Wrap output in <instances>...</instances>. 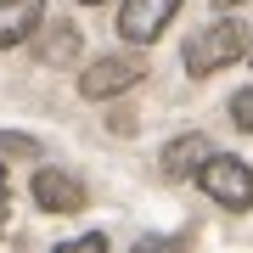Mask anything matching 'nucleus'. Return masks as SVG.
Instances as JSON below:
<instances>
[{
  "instance_id": "obj_1",
  "label": "nucleus",
  "mask_w": 253,
  "mask_h": 253,
  "mask_svg": "<svg viewBox=\"0 0 253 253\" xmlns=\"http://www.w3.org/2000/svg\"><path fill=\"white\" fill-rule=\"evenodd\" d=\"M242 51H248V23H236V17H219V23H208V28H197V34L186 40V68L203 79V73H219V68H231Z\"/></svg>"
},
{
  "instance_id": "obj_2",
  "label": "nucleus",
  "mask_w": 253,
  "mask_h": 253,
  "mask_svg": "<svg viewBox=\"0 0 253 253\" xmlns=\"http://www.w3.org/2000/svg\"><path fill=\"white\" fill-rule=\"evenodd\" d=\"M197 186L214 197L219 208H248L253 203V169L231 152H208L203 169H197Z\"/></svg>"
},
{
  "instance_id": "obj_3",
  "label": "nucleus",
  "mask_w": 253,
  "mask_h": 253,
  "mask_svg": "<svg viewBox=\"0 0 253 253\" xmlns=\"http://www.w3.org/2000/svg\"><path fill=\"white\" fill-rule=\"evenodd\" d=\"M141 73H146L141 56H96V62L79 73V90L90 96V101H107V96L135 90V84H141Z\"/></svg>"
},
{
  "instance_id": "obj_4",
  "label": "nucleus",
  "mask_w": 253,
  "mask_h": 253,
  "mask_svg": "<svg viewBox=\"0 0 253 253\" xmlns=\"http://www.w3.org/2000/svg\"><path fill=\"white\" fill-rule=\"evenodd\" d=\"M174 11H180V0H124L118 6V34L129 45H152L163 28L174 23Z\"/></svg>"
},
{
  "instance_id": "obj_5",
  "label": "nucleus",
  "mask_w": 253,
  "mask_h": 253,
  "mask_svg": "<svg viewBox=\"0 0 253 253\" xmlns=\"http://www.w3.org/2000/svg\"><path fill=\"white\" fill-rule=\"evenodd\" d=\"M34 203L45 214H79L84 208V186L73 174H62V169H40L34 174Z\"/></svg>"
},
{
  "instance_id": "obj_6",
  "label": "nucleus",
  "mask_w": 253,
  "mask_h": 253,
  "mask_svg": "<svg viewBox=\"0 0 253 253\" xmlns=\"http://www.w3.org/2000/svg\"><path fill=\"white\" fill-rule=\"evenodd\" d=\"M45 23V0H0V51L23 45Z\"/></svg>"
},
{
  "instance_id": "obj_7",
  "label": "nucleus",
  "mask_w": 253,
  "mask_h": 253,
  "mask_svg": "<svg viewBox=\"0 0 253 253\" xmlns=\"http://www.w3.org/2000/svg\"><path fill=\"white\" fill-rule=\"evenodd\" d=\"M203 158H208V141L203 135H180V141L163 146V174H169V180H197Z\"/></svg>"
},
{
  "instance_id": "obj_8",
  "label": "nucleus",
  "mask_w": 253,
  "mask_h": 253,
  "mask_svg": "<svg viewBox=\"0 0 253 253\" xmlns=\"http://www.w3.org/2000/svg\"><path fill=\"white\" fill-rule=\"evenodd\" d=\"M73 51H79V34H73L68 23H62V28H51V34L40 40V56H45V62H68Z\"/></svg>"
},
{
  "instance_id": "obj_9",
  "label": "nucleus",
  "mask_w": 253,
  "mask_h": 253,
  "mask_svg": "<svg viewBox=\"0 0 253 253\" xmlns=\"http://www.w3.org/2000/svg\"><path fill=\"white\" fill-rule=\"evenodd\" d=\"M231 118H236V129H242V135H253V84L231 96Z\"/></svg>"
},
{
  "instance_id": "obj_10",
  "label": "nucleus",
  "mask_w": 253,
  "mask_h": 253,
  "mask_svg": "<svg viewBox=\"0 0 253 253\" xmlns=\"http://www.w3.org/2000/svg\"><path fill=\"white\" fill-rule=\"evenodd\" d=\"M214 6H219V11H236V6H248V0H214Z\"/></svg>"
},
{
  "instance_id": "obj_11",
  "label": "nucleus",
  "mask_w": 253,
  "mask_h": 253,
  "mask_svg": "<svg viewBox=\"0 0 253 253\" xmlns=\"http://www.w3.org/2000/svg\"><path fill=\"white\" fill-rule=\"evenodd\" d=\"M0 197H6V163H0Z\"/></svg>"
},
{
  "instance_id": "obj_12",
  "label": "nucleus",
  "mask_w": 253,
  "mask_h": 253,
  "mask_svg": "<svg viewBox=\"0 0 253 253\" xmlns=\"http://www.w3.org/2000/svg\"><path fill=\"white\" fill-rule=\"evenodd\" d=\"M0 225H6V197H0Z\"/></svg>"
},
{
  "instance_id": "obj_13",
  "label": "nucleus",
  "mask_w": 253,
  "mask_h": 253,
  "mask_svg": "<svg viewBox=\"0 0 253 253\" xmlns=\"http://www.w3.org/2000/svg\"><path fill=\"white\" fill-rule=\"evenodd\" d=\"M79 6H101V0H79Z\"/></svg>"
},
{
  "instance_id": "obj_14",
  "label": "nucleus",
  "mask_w": 253,
  "mask_h": 253,
  "mask_svg": "<svg viewBox=\"0 0 253 253\" xmlns=\"http://www.w3.org/2000/svg\"><path fill=\"white\" fill-rule=\"evenodd\" d=\"M248 56H253V40H248Z\"/></svg>"
}]
</instances>
